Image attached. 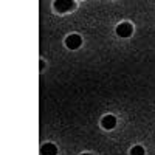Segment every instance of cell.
Here are the masks:
<instances>
[{"label": "cell", "instance_id": "7", "mask_svg": "<svg viewBox=\"0 0 155 155\" xmlns=\"http://www.w3.org/2000/svg\"><path fill=\"white\" fill-rule=\"evenodd\" d=\"M81 155H90V153H81Z\"/></svg>", "mask_w": 155, "mask_h": 155}, {"label": "cell", "instance_id": "2", "mask_svg": "<svg viewBox=\"0 0 155 155\" xmlns=\"http://www.w3.org/2000/svg\"><path fill=\"white\" fill-rule=\"evenodd\" d=\"M81 44H82V39H81V36H78V34H70V36L65 39V45H67L70 50L79 48Z\"/></svg>", "mask_w": 155, "mask_h": 155}, {"label": "cell", "instance_id": "6", "mask_svg": "<svg viewBox=\"0 0 155 155\" xmlns=\"http://www.w3.org/2000/svg\"><path fill=\"white\" fill-rule=\"evenodd\" d=\"M130 155H144V149L141 147V146H135L130 150Z\"/></svg>", "mask_w": 155, "mask_h": 155}, {"label": "cell", "instance_id": "3", "mask_svg": "<svg viewBox=\"0 0 155 155\" xmlns=\"http://www.w3.org/2000/svg\"><path fill=\"white\" fill-rule=\"evenodd\" d=\"M73 6H74L73 0H56V2H54V8H56V11H59V12H67V11H70Z\"/></svg>", "mask_w": 155, "mask_h": 155}, {"label": "cell", "instance_id": "4", "mask_svg": "<svg viewBox=\"0 0 155 155\" xmlns=\"http://www.w3.org/2000/svg\"><path fill=\"white\" fill-rule=\"evenodd\" d=\"M101 124H102V127H104V129L110 130V129H113V127H115V124H116V120H115V116H113V115H106L104 118H102Z\"/></svg>", "mask_w": 155, "mask_h": 155}, {"label": "cell", "instance_id": "1", "mask_svg": "<svg viewBox=\"0 0 155 155\" xmlns=\"http://www.w3.org/2000/svg\"><path fill=\"white\" fill-rule=\"evenodd\" d=\"M132 31H134V28H132V25L129 22L120 23L118 27H116V34H118L120 37H129L132 34Z\"/></svg>", "mask_w": 155, "mask_h": 155}, {"label": "cell", "instance_id": "5", "mask_svg": "<svg viewBox=\"0 0 155 155\" xmlns=\"http://www.w3.org/2000/svg\"><path fill=\"white\" fill-rule=\"evenodd\" d=\"M41 153L42 155H56L58 153V147L51 143H47L41 147Z\"/></svg>", "mask_w": 155, "mask_h": 155}]
</instances>
